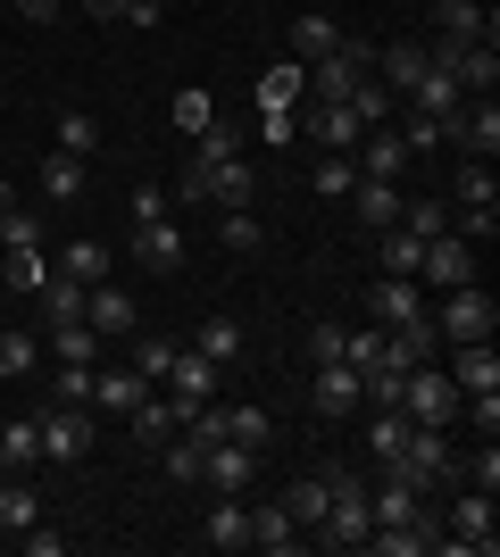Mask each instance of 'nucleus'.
I'll return each instance as SVG.
<instances>
[{"instance_id":"obj_1","label":"nucleus","mask_w":500,"mask_h":557,"mask_svg":"<svg viewBox=\"0 0 500 557\" xmlns=\"http://www.w3.org/2000/svg\"><path fill=\"white\" fill-rule=\"evenodd\" d=\"M383 474H401L408 491H426V499H434V491L459 474V466H451V433H442V424H408L401 458H383Z\"/></svg>"},{"instance_id":"obj_2","label":"nucleus","mask_w":500,"mask_h":557,"mask_svg":"<svg viewBox=\"0 0 500 557\" xmlns=\"http://www.w3.org/2000/svg\"><path fill=\"white\" fill-rule=\"evenodd\" d=\"M367 533H376V508H367V483H358L351 466L333 458V499H326V524H317L309 541H326V549H358Z\"/></svg>"},{"instance_id":"obj_3","label":"nucleus","mask_w":500,"mask_h":557,"mask_svg":"<svg viewBox=\"0 0 500 557\" xmlns=\"http://www.w3.org/2000/svg\"><path fill=\"white\" fill-rule=\"evenodd\" d=\"M459 399H467V392H459L442 367H408L401 374V417L408 424H442V433H451V424H459Z\"/></svg>"},{"instance_id":"obj_4","label":"nucleus","mask_w":500,"mask_h":557,"mask_svg":"<svg viewBox=\"0 0 500 557\" xmlns=\"http://www.w3.org/2000/svg\"><path fill=\"white\" fill-rule=\"evenodd\" d=\"M426 317H434V333H442V342H492V325H500V308H492V292H484V283L442 292V308H426Z\"/></svg>"},{"instance_id":"obj_5","label":"nucleus","mask_w":500,"mask_h":557,"mask_svg":"<svg viewBox=\"0 0 500 557\" xmlns=\"http://www.w3.org/2000/svg\"><path fill=\"white\" fill-rule=\"evenodd\" d=\"M34 424H42V458H50V466H84V449H93V408L42 399V408H34Z\"/></svg>"},{"instance_id":"obj_6","label":"nucleus","mask_w":500,"mask_h":557,"mask_svg":"<svg viewBox=\"0 0 500 557\" xmlns=\"http://www.w3.org/2000/svg\"><path fill=\"white\" fill-rule=\"evenodd\" d=\"M192 175H200V191H209V209H251V200H259V175H251L242 150H225V159H192Z\"/></svg>"},{"instance_id":"obj_7","label":"nucleus","mask_w":500,"mask_h":557,"mask_svg":"<svg viewBox=\"0 0 500 557\" xmlns=\"http://www.w3.org/2000/svg\"><path fill=\"white\" fill-rule=\"evenodd\" d=\"M417 283H434V292L484 283V267H476V242H459V233H434V242H426V258H417Z\"/></svg>"},{"instance_id":"obj_8","label":"nucleus","mask_w":500,"mask_h":557,"mask_svg":"<svg viewBox=\"0 0 500 557\" xmlns=\"http://www.w3.org/2000/svg\"><path fill=\"white\" fill-rule=\"evenodd\" d=\"M309 408H317L326 424H342L351 408H367V383H358V367H351V358H326V367L309 374Z\"/></svg>"},{"instance_id":"obj_9","label":"nucleus","mask_w":500,"mask_h":557,"mask_svg":"<svg viewBox=\"0 0 500 557\" xmlns=\"http://www.w3.org/2000/svg\"><path fill=\"white\" fill-rule=\"evenodd\" d=\"M159 392H167V408H175V424H184L192 408H209V399H217V367L200 358V349H175V367H167Z\"/></svg>"},{"instance_id":"obj_10","label":"nucleus","mask_w":500,"mask_h":557,"mask_svg":"<svg viewBox=\"0 0 500 557\" xmlns=\"http://www.w3.org/2000/svg\"><path fill=\"white\" fill-rule=\"evenodd\" d=\"M367 317H376V325H417V317H426V283L417 275H376L367 283Z\"/></svg>"},{"instance_id":"obj_11","label":"nucleus","mask_w":500,"mask_h":557,"mask_svg":"<svg viewBox=\"0 0 500 557\" xmlns=\"http://www.w3.org/2000/svg\"><path fill=\"white\" fill-rule=\"evenodd\" d=\"M134 258H143L150 275H175V267L192 258V242H184V225H175V209L150 216V225H134Z\"/></svg>"},{"instance_id":"obj_12","label":"nucleus","mask_w":500,"mask_h":557,"mask_svg":"<svg viewBox=\"0 0 500 557\" xmlns=\"http://www.w3.org/2000/svg\"><path fill=\"white\" fill-rule=\"evenodd\" d=\"M326 499H333V458H317L309 474H292V483H284V516L301 524V533L326 524Z\"/></svg>"},{"instance_id":"obj_13","label":"nucleus","mask_w":500,"mask_h":557,"mask_svg":"<svg viewBox=\"0 0 500 557\" xmlns=\"http://www.w3.org/2000/svg\"><path fill=\"white\" fill-rule=\"evenodd\" d=\"M251 474H259V449H242V442H217L209 466H200V483L225 491V499H242V491H251Z\"/></svg>"},{"instance_id":"obj_14","label":"nucleus","mask_w":500,"mask_h":557,"mask_svg":"<svg viewBox=\"0 0 500 557\" xmlns=\"http://www.w3.org/2000/svg\"><path fill=\"white\" fill-rule=\"evenodd\" d=\"M451 141L467 150V159H500V100H467L451 125Z\"/></svg>"},{"instance_id":"obj_15","label":"nucleus","mask_w":500,"mask_h":557,"mask_svg":"<svg viewBox=\"0 0 500 557\" xmlns=\"http://www.w3.org/2000/svg\"><path fill=\"white\" fill-rule=\"evenodd\" d=\"M251 549L267 557H292V549H309V533L284 516V499H267V508H251Z\"/></svg>"},{"instance_id":"obj_16","label":"nucleus","mask_w":500,"mask_h":557,"mask_svg":"<svg viewBox=\"0 0 500 557\" xmlns=\"http://www.w3.org/2000/svg\"><path fill=\"white\" fill-rule=\"evenodd\" d=\"M351 216H358L367 233L401 225V184H383V175H358V184H351Z\"/></svg>"},{"instance_id":"obj_17","label":"nucleus","mask_w":500,"mask_h":557,"mask_svg":"<svg viewBox=\"0 0 500 557\" xmlns=\"http://www.w3.org/2000/svg\"><path fill=\"white\" fill-rule=\"evenodd\" d=\"M434 34L442 42H492V9L484 0H434Z\"/></svg>"},{"instance_id":"obj_18","label":"nucleus","mask_w":500,"mask_h":557,"mask_svg":"<svg viewBox=\"0 0 500 557\" xmlns=\"http://www.w3.org/2000/svg\"><path fill=\"white\" fill-rule=\"evenodd\" d=\"M125 433L159 458V449L175 442V408H167V392H143V399H134V408H125Z\"/></svg>"},{"instance_id":"obj_19","label":"nucleus","mask_w":500,"mask_h":557,"mask_svg":"<svg viewBox=\"0 0 500 557\" xmlns=\"http://www.w3.org/2000/svg\"><path fill=\"white\" fill-rule=\"evenodd\" d=\"M408 109H417V116H442V125H459V109H467V92H459V75L426 67V75H417V84H408Z\"/></svg>"},{"instance_id":"obj_20","label":"nucleus","mask_w":500,"mask_h":557,"mask_svg":"<svg viewBox=\"0 0 500 557\" xmlns=\"http://www.w3.org/2000/svg\"><path fill=\"white\" fill-rule=\"evenodd\" d=\"M84 325L109 342V333H134V292H118V283H93L84 292Z\"/></svg>"},{"instance_id":"obj_21","label":"nucleus","mask_w":500,"mask_h":557,"mask_svg":"<svg viewBox=\"0 0 500 557\" xmlns=\"http://www.w3.org/2000/svg\"><path fill=\"white\" fill-rule=\"evenodd\" d=\"M301 134H309L317 150H351V141L367 134V125L351 116V100H333V109H317V100H309V116H301Z\"/></svg>"},{"instance_id":"obj_22","label":"nucleus","mask_w":500,"mask_h":557,"mask_svg":"<svg viewBox=\"0 0 500 557\" xmlns=\"http://www.w3.org/2000/svg\"><path fill=\"white\" fill-rule=\"evenodd\" d=\"M451 383H459L467 399H476V392H500V349H492V342H459Z\"/></svg>"},{"instance_id":"obj_23","label":"nucleus","mask_w":500,"mask_h":557,"mask_svg":"<svg viewBox=\"0 0 500 557\" xmlns=\"http://www.w3.org/2000/svg\"><path fill=\"white\" fill-rule=\"evenodd\" d=\"M143 392H159V383H143L134 367H93V408H109V417H125Z\"/></svg>"},{"instance_id":"obj_24","label":"nucleus","mask_w":500,"mask_h":557,"mask_svg":"<svg viewBox=\"0 0 500 557\" xmlns=\"http://www.w3.org/2000/svg\"><path fill=\"white\" fill-rule=\"evenodd\" d=\"M309 100V67L301 59H276V67L259 75V109H301Z\"/></svg>"},{"instance_id":"obj_25","label":"nucleus","mask_w":500,"mask_h":557,"mask_svg":"<svg viewBox=\"0 0 500 557\" xmlns=\"http://www.w3.org/2000/svg\"><path fill=\"white\" fill-rule=\"evenodd\" d=\"M217 250L259 258V250H267V225H259V209H217Z\"/></svg>"},{"instance_id":"obj_26","label":"nucleus","mask_w":500,"mask_h":557,"mask_svg":"<svg viewBox=\"0 0 500 557\" xmlns=\"http://www.w3.org/2000/svg\"><path fill=\"white\" fill-rule=\"evenodd\" d=\"M358 549H383V557H426V549H434V516H417V524H376V533L358 541Z\"/></svg>"},{"instance_id":"obj_27","label":"nucleus","mask_w":500,"mask_h":557,"mask_svg":"<svg viewBox=\"0 0 500 557\" xmlns=\"http://www.w3.org/2000/svg\"><path fill=\"white\" fill-rule=\"evenodd\" d=\"M417 75H426V50H417V42H383V50H376V84H392L401 100H408V84H417Z\"/></svg>"},{"instance_id":"obj_28","label":"nucleus","mask_w":500,"mask_h":557,"mask_svg":"<svg viewBox=\"0 0 500 557\" xmlns=\"http://www.w3.org/2000/svg\"><path fill=\"white\" fill-rule=\"evenodd\" d=\"M42 342H50L59 367H93V358H100V333L84 325V317H75V325H42Z\"/></svg>"},{"instance_id":"obj_29","label":"nucleus","mask_w":500,"mask_h":557,"mask_svg":"<svg viewBox=\"0 0 500 557\" xmlns=\"http://www.w3.org/2000/svg\"><path fill=\"white\" fill-rule=\"evenodd\" d=\"M451 200H459V209H500V175H492V159H467V166H459ZM459 209H451V216H459Z\"/></svg>"},{"instance_id":"obj_30","label":"nucleus","mask_w":500,"mask_h":557,"mask_svg":"<svg viewBox=\"0 0 500 557\" xmlns=\"http://www.w3.org/2000/svg\"><path fill=\"white\" fill-rule=\"evenodd\" d=\"M59 275H75L84 292H93V283H109V275H118V250H109V242H75V250L59 258Z\"/></svg>"},{"instance_id":"obj_31","label":"nucleus","mask_w":500,"mask_h":557,"mask_svg":"<svg viewBox=\"0 0 500 557\" xmlns=\"http://www.w3.org/2000/svg\"><path fill=\"white\" fill-rule=\"evenodd\" d=\"M417 258H426V242H417L408 225H383L376 233V267H383V275H417Z\"/></svg>"},{"instance_id":"obj_32","label":"nucleus","mask_w":500,"mask_h":557,"mask_svg":"<svg viewBox=\"0 0 500 557\" xmlns=\"http://www.w3.org/2000/svg\"><path fill=\"white\" fill-rule=\"evenodd\" d=\"M34 300H42V325H75V317H84V283L50 267V283L34 292Z\"/></svg>"},{"instance_id":"obj_33","label":"nucleus","mask_w":500,"mask_h":557,"mask_svg":"<svg viewBox=\"0 0 500 557\" xmlns=\"http://www.w3.org/2000/svg\"><path fill=\"white\" fill-rule=\"evenodd\" d=\"M209 549H251V508L225 499V491H217V508H209Z\"/></svg>"},{"instance_id":"obj_34","label":"nucleus","mask_w":500,"mask_h":557,"mask_svg":"<svg viewBox=\"0 0 500 557\" xmlns=\"http://www.w3.org/2000/svg\"><path fill=\"white\" fill-rule=\"evenodd\" d=\"M25 524H42V491L34 483H0V533L17 541Z\"/></svg>"},{"instance_id":"obj_35","label":"nucleus","mask_w":500,"mask_h":557,"mask_svg":"<svg viewBox=\"0 0 500 557\" xmlns=\"http://www.w3.org/2000/svg\"><path fill=\"white\" fill-rule=\"evenodd\" d=\"M225 417V442H242V449H267L276 442V424H267V408H251V399H234V408H217Z\"/></svg>"},{"instance_id":"obj_36","label":"nucleus","mask_w":500,"mask_h":557,"mask_svg":"<svg viewBox=\"0 0 500 557\" xmlns=\"http://www.w3.org/2000/svg\"><path fill=\"white\" fill-rule=\"evenodd\" d=\"M333 42H342V25H333L326 9H309V17L292 25V59H301V67H309V59H326Z\"/></svg>"},{"instance_id":"obj_37","label":"nucleus","mask_w":500,"mask_h":557,"mask_svg":"<svg viewBox=\"0 0 500 557\" xmlns=\"http://www.w3.org/2000/svg\"><path fill=\"white\" fill-rule=\"evenodd\" d=\"M351 184H358L351 150H326V159L309 166V191H317V200H351Z\"/></svg>"},{"instance_id":"obj_38","label":"nucleus","mask_w":500,"mask_h":557,"mask_svg":"<svg viewBox=\"0 0 500 557\" xmlns=\"http://www.w3.org/2000/svg\"><path fill=\"white\" fill-rule=\"evenodd\" d=\"M192 349H200L209 367H234V358H242V325H234V317H209V325L192 333Z\"/></svg>"},{"instance_id":"obj_39","label":"nucleus","mask_w":500,"mask_h":557,"mask_svg":"<svg viewBox=\"0 0 500 557\" xmlns=\"http://www.w3.org/2000/svg\"><path fill=\"white\" fill-rule=\"evenodd\" d=\"M401 442H408V417L392 408V399H376V417H367V449H376V458H401Z\"/></svg>"},{"instance_id":"obj_40","label":"nucleus","mask_w":500,"mask_h":557,"mask_svg":"<svg viewBox=\"0 0 500 557\" xmlns=\"http://www.w3.org/2000/svg\"><path fill=\"white\" fill-rule=\"evenodd\" d=\"M200 466H209V449L192 442V433H175V442L159 449V474H167V483H200Z\"/></svg>"},{"instance_id":"obj_41","label":"nucleus","mask_w":500,"mask_h":557,"mask_svg":"<svg viewBox=\"0 0 500 557\" xmlns=\"http://www.w3.org/2000/svg\"><path fill=\"white\" fill-rule=\"evenodd\" d=\"M392 109H401L392 84H376V75H358V84H351V116H358V125H383Z\"/></svg>"},{"instance_id":"obj_42","label":"nucleus","mask_w":500,"mask_h":557,"mask_svg":"<svg viewBox=\"0 0 500 557\" xmlns=\"http://www.w3.org/2000/svg\"><path fill=\"white\" fill-rule=\"evenodd\" d=\"M401 225L417 233V242H434V233H451V200H417V191H401Z\"/></svg>"},{"instance_id":"obj_43","label":"nucleus","mask_w":500,"mask_h":557,"mask_svg":"<svg viewBox=\"0 0 500 557\" xmlns=\"http://www.w3.org/2000/svg\"><path fill=\"white\" fill-rule=\"evenodd\" d=\"M34 367H42V342L34 333H0V383H25Z\"/></svg>"},{"instance_id":"obj_44","label":"nucleus","mask_w":500,"mask_h":557,"mask_svg":"<svg viewBox=\"0 0 500 557\" xmlns=\"http://www.w3.org/2000/svg\"><path fill=\"white\" fill-rule=\"evenodd\" d=\"M0 458H9V466H34V458H42V424H34V417H9V424H0Z\"/></svg>"},{"instance_id":"obj_45","label":"nucleus","mask_w":500,"mask_h":557,"mask_svg":"<svg viewBox=\"0 0 500 557\" xmlns=\"http://www.w3.org/2000/svg\"><path fill=\"white\" fill-rule=\"evenodd\" d=\"M0 275H9V292H17V300H34V292L50 283V258H42V250H9V267H0Z\"/></svg>"},{"instance_id":"obj_46","label":"nucleus","mask_w":500,"mask_h":557,"mask_svg":"<svg viewBox=\"0 0 500 557\" xmlns=\"http://www.w3.org/2000/svg\"><path fill=\"white\" fill-rule=\"evenodd\" d=\"M75 191H84V159L50 150V159H42V200H75Z\"/></svg>"},{"instance_id":"obj_47","label":"nucleus","mask_w":500,"mask_h":557,"mask_svg":"<svg viewBox=\"0 0 500 557\" xmlns=\"http://www.w3.org/2000/svg\"><path fill=\"white\" fill-rule=\"evenodd\" d=\"M0 250H42V216L34 209H0Z\"/></svg>"},{"instance_id":"obj_48","label":"nucleus","mask_w":500,"mask_h":557,"mask_svg":"<svg viewBox=\"0 0 500 557\" xmlns=\"http://www.w3.org/2000/svg\"><path fill=\"white\" fill-rule=\"evenodd\" d=\"M59 150H68V159H93V150H100V125L84 109H68V116H59Z\"/></svg>"},{"instance_id":"obj_49","label":"nucleus","mask_w":500,"mask_h":557,"mask_svg":"<svg viewBox=\"0 0 500 557\" xmlns=\"http://www.w3.org/2000/svg\"><path fill=\"white\" fill-rule=\"evenodd\" d=\"M401 141H408V159H426V150H442V141H451V125H442V116H417V109H408Z\"/></svg>"},{"instance_id":"obj_50","label":"nucleus","mask_w":500,"mask_h":557,"mask_svg":"<svg viewBox=\"0 0 500 557\" xmlns=\"http://www.w3.org/2000/svg\"><path fill=\"white\" fill-rule=\"evenodd\" d=\"M167 116H175L184 134H209V125H217V100L209 92H175V109H167Z\"/></svg>"},{"instance_id":"obj_51","label":"nucleus","mask_w":500,"mask_h":557,"mask_svg":"<svg viewBox=\"0 0 500 557\" xmlns=\"http://www.w3.org/2000/svg\"><path fill=\"white\" fill-rule=\"evenodd\" d=\"M167 367H175V342H134V374H143V383H167Z\"/></svg>"},{"instance_id":"obj_52","label":"nucleus","mask_w":500,"mask_h":557,"mask_svg":"<svg viewBox=\"0 0 500 557\" xmlns=\"http://www.w3.org/2000/svg\"><path fill=\"white\" fill-rule=\"evenodd\" d=\"M50 399H68V408H93V367H59V374H50Z\"/></svg>"},{"instance_id":"obj_53","label":"nucleus","mask_w":500,"mask_h":557,"mask_svg":"<svg viewBox=\"0 0 500 557\" xmlns=\"http://www.w3.org/2000/svg\"><path fill=\"white\" fill-rule=\"evenodd\" d=\"M259 141H267V150L301 141V109H259Z\"/></svg>"},{"instance_id":"obj_54","label":"nucleus","mask_w":500,"mask_h":557,"mask_svg":"<svg viewBox=\"0 0 500 557\" xmlns=\"http://www.w3.org/2000/svg\"><path fill=\"white\" fill-rule=\"evenodd\" d=\"M467 491H492V499H500V449H492V442L467 458Z\"/></svg>"},{"instance_id":"obj_55","label":"nucleus","mask_w":500,"mask_h":557,"mask_svg":"<svg viewBox=\"0 0 500 557\" xmlns=\"http://www.w3.org/2000/svg\"><path fill=\"white\" fill-rule=\"evenodd\" d=\"M175 209V200H167L159 184H143V191H125V216H134V225H150V216H167Z\"/></svg>"},{"instance_id":"obj_56","label":"nucleus","mask_w":500,"mask_h":557,"mask_svg":"<svg viewBox=\"0 0 500 557\" xmlns=\"http://www.w3.org/2000/svg\"><path fill=\"white\" fill-rule=\"evenodd\" d=\"M326 358H342V325H309V367H326Z\"/></svg>"},{"instance_id":"obj_57","label":"nucleus","mask_w":500,"mask_h":557,"mask_svg":"<svg viewBox=\"0 0 500 557\" xmlns=\"http://www.w3.org/2000/svg\"><path fill=\"white\" fill-rule=\"evenodd\" d=\"M17 541H25V557H68V533H34V524H25Z\"/></svg>"},{"instance_id":"obj_58","label":"nucleus","mask_w":500,"mask_h":557,"mask_svg":"<svg viewBox=\"0 0 500 557\" xmlns=\"http://www.w3.org/2000/svg\"><path fill=\"white\" fill-rule=\"evenodd\" d=\"M225 150H242V134H225V125H209V134H200V159H225Z\"/></svg>"},{"instance_id":"obj_59","label":"nucleus","mask_w":500,"mask_h":557,"mask_svg":"<svg viewBox=\"0 0 500 557\" xmlns=\"http://www.w3.org/2000/svg\"><path fill=\"white\" fill-rule=\"evenodd\" d=\"M167 17V0H125V25H159Z\"/></svg>"},{"instance_id":"obj_60","label":"nucleus","mask_w":500,"mask_h":557,"mask_svg":"<svg viewBox=\"0 0 500 557\" xmlns=\"http://www.w3.org/2000/svg\"><path fill=\"white\" fill-rule=\"evenodd\" d=\"M84 17H100V25H125V0H84Z\"/></svg>"},{"instance_id":"obj_61","label":"nucleus","mask_w":500,"mask_h":557,"mask_svg":"<svg viewBox=\"0 0 500 557\" xmlns=\"http://www.w3.org/2000/svg\"><path fill=\"white\" fill-rule=\"evenodd\" d=\"M17 17L25 25H50V17H59V0H17Z\"/></svg>"},{"instance_id":"obj_62","label":"nucleus","mask_w":500,"mask_h":557,"mask_svg":"<svg viewBox=\"0 0 500 557\" xmlns=\"http://www.w3.org/2000/svg\"><path fill=\"white\" fill-rule=\"evenodd\" d=\"M0 209H17V200H9V184H0Z\"/></svg>"},{"instance_id":"obj_63","label":"nucleus","mask_w":500,"mask_h":557,"mask_svg":"<svg viewBox=\"0 0 500 557\" xmlns=\"http://www.w3.org/2000/svg\"><path fill=\"white\" fill-rule=\"evenodd\" d=\"M0 549H9V533H0Z\"/></svg>"}]
</instances>
